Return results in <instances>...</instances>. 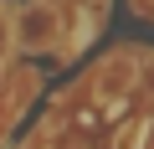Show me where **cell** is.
<instances>
[{
	"mask_svg": "<svg viewBox=\"0 0 154 149\" xmlns=\"http://www.w3.org/2000/svg\"><path fill=\"white\" fill-rule=\"evenodd\" d=\"M144 134H149V118L139 113V118H128V123L118 129V139H113V149H144Z\"/></svg>",
	"mask_w": 154,
	"mask_h": 149,
	"instance_id": "7a4b0ae2",
	"label": "cell"
},
{
	"mask_svg": "<svg viewBox=\"0 0 154 149\" xmlns=\"http://www.w3.org/2000/svg\"><path fill=\"white\" fill-rule=\"evenodd\" d=\"M21 26H26V31H21V46H31V51H36V46H46V41H51V31H46V26H57V11L31 5V11L21 16Z\"/></svg>",
	"mask_w": 154,
	"mask_h": 149,
	"instance_id": "6da1fadb",
	"label": "cell"
},
{
	"mask_svg": "<svg viewBox=\"0 0 154 149\" xmlns=\"http://www.w3.org/2000/svg\"><path fill=\"white\" fill-rule=\"evenodd\" d=\"M0 57H11V26L0 21Z\"/></svg>",
	"mask_w": 154,
	"mask_h": 149,
	"instance_id": "3957f363",
	"label": "cell"
}]
</instances>
